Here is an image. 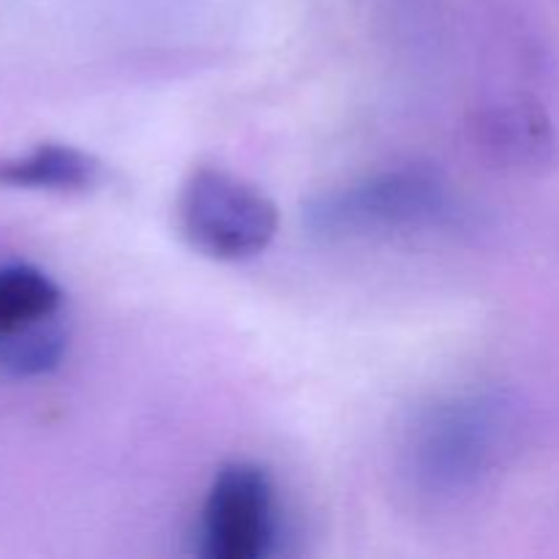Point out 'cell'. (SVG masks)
Returning a JSON list of instances; mask_svg holds the SVG:
<instances>
[{
	"label": "cell",
	"instance_id": "3957f363",
	"mask_svg": "<svg viewBox=\"0 0 559 559\" xmlns=\"http://www.w3.org/2000/svg\"><path fill=\"white\" fill-rule=\"evenodd\" d=\"M178 227L200 254L243 262L273 243L278 207L249 180L227 169L200 167L180 186Z\"/></svg>",
	"mask_w": 559,
	"mask_h": 559
},
{
	"label": "cell",
	"instance_id": "7a4b0ae2",
	"mask_svg": "<svg viewBox=\"0 0 559 559\" xmlns=\"http://www.w3.org/2000/svg\"><path fill=\"white\" fill-rule=\"evenodd\" d=\"M506 440V407L489 393L453 396L415 426L409 475L424 495L459 497L480 486Z\"/></svg>",
	"mask_w": 559,
	"mask_h": 559
},
{
	"label": "cell",
	"instance_id": "277c9868",
	"mask_svg": "<svg viewBox=\"0 0 559 559\" xmlns=\"http://www.w3.org/2000/svg\"><path fill=\"white\" fill-rule=\"evenodd\" d=\"M63 289L33 265L0 267V366L16 377L58 369L66 353Z\"/></svg>",
	"mask_w": 559,
	"mask_h": 559
},
{
	"label": "cell",
	"instance_id": "5b68a950",
	"mask_svg": "<svg viewBox=\"0 0 559 559\" xmlns=\"http://www.w3.org/2000/svg\"><path fill=\"white\" fill-rule=\"evenodd\" d=\"M276 538L273 484L262 467L233 462L213 478L202 508V555L207 559H260Z\"/></svg>",
	"mask_w": 559,
	"mask_h": 559
},
{
	"label": "cell",
	"instance_id": "52a82bcc",
	"mask_svg": "<svg viewBox=\"0 0 559 559\" xmlns=\"http://www.w3.org/2000/svg\"><path fill=\"white\" fill-rule=\"evenodd\" d=\"M475 134L486 153H495L500 162L513 167L544 164L555 145L549 120L530 102L486 109L475 123Z\"/></svg>",
	"mask_w": 559,
	"mask_h": 559
},
{
	"label": "cell",
	"instance_id": "6da1fadb",
	"mask_svg": "<svg viewBox=\"0 0 559 559\" xmlns=\"http://www.w3.org/2000/svg\"><path fill=\"white\" fill-rule=\"evenodd\" d=\"M304 216L311 233L336 240L451 227L462 211L440 173L399 167L317 194Z\"/></svg>",
	"mask_w": 559,
	"mask_h": 559
},
{
	"label": "cell",
	"instance_id": "8992f818",
	"mask_svg": "<svg viewBox=\"0 0 559 559\" xmlns=\"http://www.w3.org/2000/svg\"><path fill=\"white\" fill-rule=\"evenodd\" d=\"M102 183V162L63 142H41L20 156L0 158V186L80 194Z\"/></svg>",
	"mask_w": 559,
	"mask_h": 559
}]
</instances>
